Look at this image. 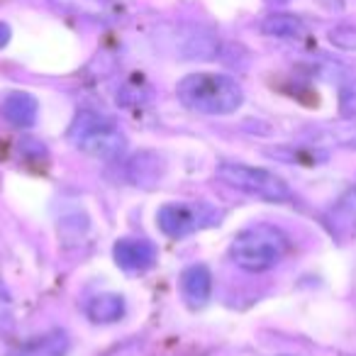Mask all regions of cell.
<instances>
[{"mask_svg": "<svg viewBox=\"0 0 356 356\" xmlns=\"http://www.w3.org/2000/svg\"><path fill=\"white\" fill-rule=\"evenodd\" d=\"M86 315L95 325H110L124 317V298L118 293H100V296L90 298L86 305Z\"/></svg>", "mask_w": 356, "mask_h": 356, "instance_id": "obj_11", "label": "cell"}, {"mask_svg": "<svg viewBox=\"0 0 356 356\" xmlns=\"http://www.w3.org/2000/svg\"><path fill=\"white\" fill-rule=\"evenodd\" d=\"M8 305H10V293H8L6 286L0 283V310H3V307H8Z\"/></svg>", "mask_w": 356, "mask_h": 356, "instance_id": "obj_17", "label": "cell"}, {"mask_svg": "<svg viewBox=\"0 0 356 356\" xmlns=\"http://www.w3.org/2000/svg\"><path fill=\"white\" fill-rule=\"evenodd\" d=\"M71 349V339L64 330H51L47 334L32 337L25 344H17L8 351V356H66Z\"/></svg>", "mask_w": 356, "mask_h": 356, "instance_id": "obj_9", "label": "cell"}, {"mask_svg": "<svg viewBox=\"0 0 356 356\" xmlns=\"http://www.w3.org/2000/svg\"><path fill=\"white\" fill-rule=\"evenodd\" d=\"M181 296H184L186 305L200 310L208 305L210 296H213V273L205 264H193V266L184 268L181 273Z\"/></svg>", "mask_w": 356, "mask_h": 356, "instance_id": "obj_8", "label": "cell"}, {"mask_svg": "<svg viewBox=\"0 0 356 356\" xmlns=\"http://www.w3.org/2000/svg\"><path fill=\"white\" fill-rule=\"evenodd\" d=\"M69 139L76 149L100 161H115L127 149V137L115 127L113 120L90 113V110L76 115L69 129Z\"/></svg>", "mask_w": 356, "mask_h": 356, "instance_id": "obj_3", "label": "cell"}, {"mask_svg": "<svg viewBox=\"0 0 356 356\" xmlns=\"http://www.w3.org/2000/svg\"><path fill=\"white\" fill-rule=\"evenodd\" d=\"M220 181H225L232 188L242 191L254 198L268 200V203H283L291 198V188L281 176L261 166H249V163L225 161L218 166Z\"/></svg>", "mask_w": 356, "mask_h": 356, "instance_id": "obj_5", "label": "cell"}, {"mask_svg": "<svg viewBox=\"0 0 356 356\" xmlns=\"http://www.w3.org/2000/svg\"><path fill=\"white\" fill-rule=\"evenodd\" d=\"M163 161L161 156L152 152H142L129 161V178H132L137 186H152L161 178Z\"/></svg>", "mask_w": 356, "mask_h": 356, "instance_id": "obj_13", "label": "cell"}, {"mask_svg": "<svg viewBox=\"0 0 356 356\" xmlns=\"http://www.w3.org/2000/svg\"><path fill=\"white\" fill-rule=\"evenodd\" d=\"M0 118L6 120L10 127L17 129H27L37 122L40 118V103L32 93L25 90H13L3 98L0 103Z\"/></svg>", "mask_w": 356, "mask_h": 356, "instance_id": "obj_7", "label": "cell"}, {"mask_svg": "<svg viewBox=\"0 0 356 356\" xmlns=\"http://www.w3.org/2000/svg\"><path fill=\"white\" fill-rule=\"evenodd\" d=\"M339 115L356 118V79H349L339 88Z\"/></svg>", "mask_w": 356, "mask_h": 356, "instance_id": "obj_14", "label": "cell"}, {"mask_svg": "<svg viewBox=\"0 0 356 356\" xmlns=\"http://www.w3.org/2000/svg\"><path fill=\"white\" fill-rule=\"evenodd\" d=\"M330 42L334 47H339V49H356V30L354 27H334V30L330 32Z\"/></svg>", "mask_w": 356, "mask_h": 356, "instance_id": "obj_15", "label": "cell"}, {"mask_svg": "<svg viewBox=\"0 0 356 356\" xmlns=\"http://www.w3.org/2000/svg\"><path fill=\"white\" fill-rule=\"evenodd\" d=\"M113 257L122 271L144 273L159 261V249L149 239H120L113 247Z\"/></svg>", "mask_w": 356, "mask_h": 356, "instance_id": "obj_6", "label": "cell"}, {"mask_svg": "<svg viewBox=\"0 0 356 356\" xmlns=\"http://www.w3.org/2000/svg\"><path fill=\"white\" fill-rule=\"evenodd\" d=\"M222 218V210L208 200H173V203L159 208L156 225L166 237L181 239L200 232V229L218 227Z\"/></svg>", "mask_w": 356, "mask_h": 356, "instance_id": "obj_4", "label": "cell"}, {"mask_svg": "<svg viewBox=\"0 0 356 356\" xmlns=\"http://www.w3.org/2000/svg\"><path fill=\"white\" fill-rule=\"evenodd\" d=\"M261 32L266 37H276V40H302V37L307 35V27H305V22L296 15L273 13V15L264 17Z\"/></svg>", "mask_w": 356, "mask_h": 356, "instance_id": "obj_12", "label": "cell"}, {"mask_svg": "<svg viewBox=\"0 0 356 356\" xmlns=\"http://www.w3.org/2000/svg\"><path fill=\"white\" fill-rule=\"evenodd\" d=\"M61 10L74 13L90 20H115L120 15L118 0H51Z\"/></svg>", "mask_w": 356, "mask_h": 356, "instance_id": "obj_10", "label": "cell"}, {"mask_svg": "<svg viewBox=\"0 0 356 356\" xmlns=\"http://www.w3.org/2000/svg\"><path fill=\"white\" fill-rule=\"evenodd\" d=\"M10 42V27L6 25V22H0V49Z\"/></svg>", "mask_w": 356, "mask_h": 356, "instance_id": "obj_16", "label": "cell"}, {"mask_svg": "<svg viewBox=\"0 0 356 356\" xmlns=\"http://www.w3.org/2000/svg\"><path fill=\"white\" fill-rule=\"evenodd\" d=\"M291 249V237L276 225H249L234 234L229 257L239 268L249 273H264L283 261Z\"/></svg>", "mask_w": 356, "mask_h": 356, "instance_id": "obj_2", "label": "cell"}, {"mask_svg": "<svg viewBox=\"0 0 356 356\" xmlns=\"http://www.w3.org/2000/svg\"><path fill=\"white\" fill-rule=\"evenodd\" d=\"M176 95L181 105L200 115H232L242 108L244 90L232 76L198 71L178 81Z\"/></svg>", "mask_w": 356, "mask_h": 356, "instance_id": "obj_1", "label": "cell"}]
</instances>
